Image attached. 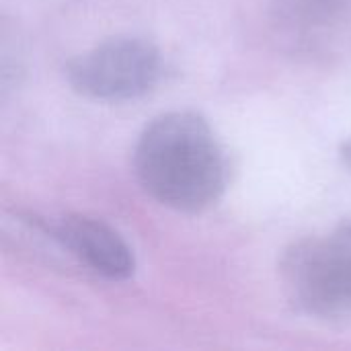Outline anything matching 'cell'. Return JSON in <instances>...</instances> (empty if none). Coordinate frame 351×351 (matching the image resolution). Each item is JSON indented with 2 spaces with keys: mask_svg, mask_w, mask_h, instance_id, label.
Segmentation results:
<instances>
[{
  "mask_svg": "<svg viewBox=\"0 0 351 351\" xmlns=\"http://www.w3.org/2000/svg\"><path fill=\"white\" fill-rule=\"evenodd\" d=\"M134 173L142 189L160 206L197 214L224 195L230 167L206 117L195 111H169L140 134Z\"/></svg>",
  "mask_w": 351,
  "mask_h": 351,
  "instance_id": "1",
  "label": "cell"
},
{
  "mask_svg": "<svg viewBox=\"0 0 351 351\" xmlns=\"http://www.w3.org/2000/svg\"><path fill=\"white\" fill-rule=\"evenodd\" d=\"M267 21L294 58L331 62L351 51V0H267Z\"/></svg>",
  "mask_w": 351,
  "mask_h": 351,
  "instance_id": "4",
  "label": "cell"
},
{
  "mask_svg": "<svg viewBox=\"0 0 351 351\" xmlns=\"http://www.w3.org/2000/svg\"><path fill=\"white\" fill-rule=\"evenodd\" d=\"M290 304L319 321L351 319V222L294 241L280 259Z\"/></svg>",
  "mask_w": 351,
  "mask_h": 351,
  "instance_id": "2",
  "label": "cell"
},
{
  "mask_svg": "<svg viewBox=\"0 0 351 351\" xmlns=\"http://www.w3.org/2000/svg\"><path fill=\"white\" fill-rule=\"evenodd\" d=\"M346 158H348V162H350V167H351V144L348 146V150H346Z\"/></svg>",
  "mask_w": 351,
  "mask_h": 351,
  "instance_id": "6",
  "label": "cell"
},
{
  "mask_svg": "<svg viewBox=\"0 0 351 351\" xmlns=\"http://www.w3.org/2000/svg\"><path fill=\"white\" fill-rule=\"evenodd\" d=\"M45 230L51 241H56L80 265L105 280L123 282L136 271L132 247L103 220L84 214H66L58 222L47 224Z\"/></svg>",
  "mask_w": 351,
  "mask_h": 351,
  "instance_id": "5",
  "label": "cell"
},
{
  "mask_svg": "<svg viewBox=\"0 0 351 351\" xmlns=\"http://www.w3.org/2000/svg\"><path fill=\"white\" fill-rule=\"evenodd\" d=\"M160 49L144 37H111L66 64L74 93L90 101L121 103L148 95L162 78Z\"/></svg>",
  "mask_w": 351,
  "mask_h": 351,
  "instance_id": "3",
  "label": "cell"
}]
</instances>
